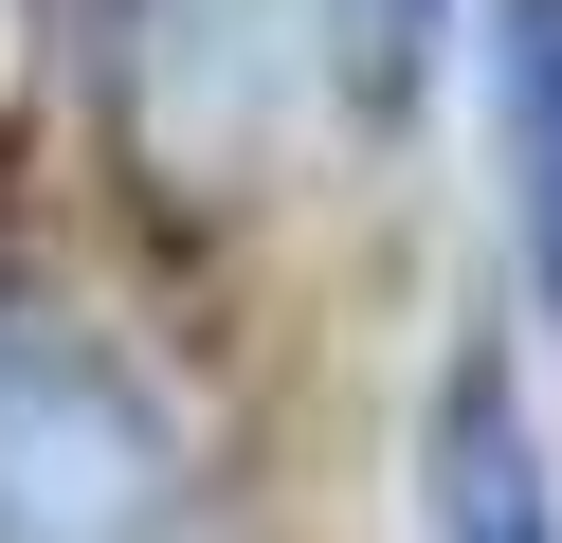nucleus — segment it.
Listing matches in <instances>:
<instances>
[{"label":"nucleus","mask_w":562,"mask_h":543,"mask_svg":"<svg viewBox=\"0 0 562 543\" xmlns=\"http://www.w3.org/2000/svg\"><path fill=\"white\" fill-rule=\"evenodd\" d=\"M164 489L146 398L55 326H0V543H110Z\"/></svg>","instance_id":"obj_1"},{"label":"nucleus","mask_w":562,"mask_h":543,"mask_svg":"<svg viewBox=\"0 0 562 543\" xmlns=\"http://www.w3.org/2000/svg\"><path fill=\"white\" fill-rule=\"evenodd\" d=\"M417 543H562V471H544V434H526V381H508V362H453V381H436Z\"/></svg>","instance_id":"obj_2"},{"label":"nucleus","mask_w":562,"mask_h":543,"mask_svg":"<svg viewBox=\"0 0 562 543\" xmlns=\"http://www.w3.org/2000/svg\"><path fill=\"white\" fill-rule=\"evenodd\" d=\"M490 109H508V181H526V272L562 290V0H508Z\"/></svg>","instance_id":"obj_3"},{"label":"nucleus","mask_w":562,"mask_h":543,"mask_svg":"<svg viewBox=\"0 0 562 543\" xmlns=\"http://www.w3.org/2000/svg\"><path fill=\"white\" fill-rule=\"evenodd\" d=\"M345 36H363V72L400 91V72H417V55L453 36V0H345Z\"/></svg>","instance_id":"obj_4"}]
</instances>
